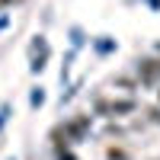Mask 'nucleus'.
<instances>
[{
	"instance_id": "obj_1",
	"label": "nucleus",
	"mask_w": 160,
	"mask_h": 160,
	"mask_svg": "<svg viewBox=\"0 0 160 160\" xmlns=\"http://www.w3.org/2000/svg\"><path fill=\"white\" fill-rule=\"evenodd\" d=\"M29 102H32V109H38V106L45 102V93H42V90H32V99H29Z\"/></svg>"
},
{
	"instance_id": "obj_2",
	"label": "nucleus",
	"mask_w": 160,
	"mask_h": 160,
	"mask_svg": "<svg viewBox=\"0 0 160 160\" xmlns=\"http://www.w3.org/2000/svg\"><path fill=\"white\" fill-rule=\"evenodd\" d=\"M7 115H10V106L3 102V106H0V128H3V122H7Z\"/></svg>"
}]
</instances>
